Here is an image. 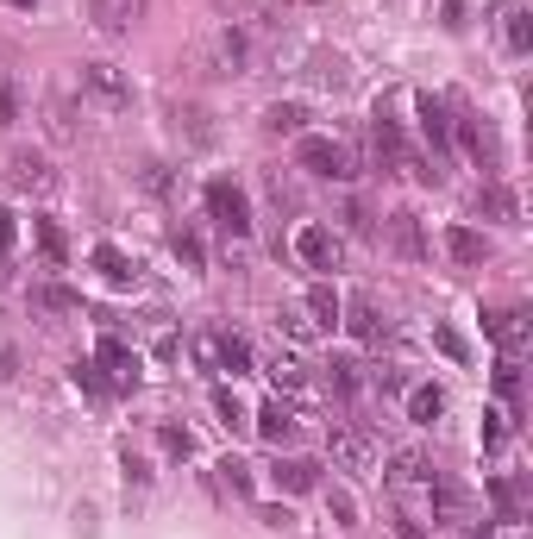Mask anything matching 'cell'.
<instances>
[{
  "label": "cell",
  "instance_id": "obj_1",
  "mask_svg": "<svg viewBox=\"0 0 533 539\" xmlns=\"http://www.w3.org/2000/svg\"><path fill=\"white\" fill-rule=\"evenodd\" d=\"M295 163H301L308 176H327V182H352V176H358V151L345 145V138H301Z\"/></svg>",
  "mask_w": 533,
  "mask_h": 539
},
{
  "label": "cell",
  "instance_id": "obj_48",
  "mask_svg": "<svg viewBox=\"0 0 533 539\" xmlns=\"http://www.w3.org/2000/svg\"><path fill=\"white\" fill-rule=\"evenodd\" d=\"M7 245H13V214L0 207V251H7Z\"/></svg>",
  "mask_w": 533,
  "mask_h": 539
},
{
  "label": "cell",
  "instance_id": "obj_22",
  "mask_svg": "<svg viewBox=\"0 0 533 539\" xmlns=\"http://www.w3.org/2000/svg\"><path fill=\"white\" fill-rule=\"evenodd\" d=\"M270 477L283 483V489H314V483H320V464H308V458H283Z\"/></svg>",
  "mask_w": 533,
  "mask_h": 539
},
{
  "label": "cell",
  "instance_id": "obj_39",
  "mask_svg": "<svg viewBox=\"0 0 533 539\" xmlns=\"http://www.w3.org/2000/svg\"><path fill=\"white\" fill-rule=\"evenodd\" d=\"M220 477H226V489H233V496H251V464L226 458V464H220Z\"/></svg>",
  "mask_w": 533,
  "mask_h": 539
},
{
  "label": "cell",
  "instance_id": "obj_31",
  "mask_svg": "<svg viewBox=\"0 0 533 539\" xmlns=\"http://www.w3.org/2000/svg\"><path fill=\"white\" fill-rule=\"evenodd\" d=\"M157 439H164V452H170V458H189V452H195V433H189V427H176V420H164V427H157Z\"/></svg>",
  "mask_w": 533,
  "mask_h": 539
},
{
  "label": "cell",
  "instance_id": "obj_8",
  "mask_svg": "<svg viewBox=\"0 0 533 539\" xmlns=\"http://www.w3.org/2000/svg\"><path fill=\"white\" fill-rule=\"evenodd\" d=\"M327 452L345 464V471H377V445H370L358 427H345V420H333V427H327Z\"/></svg>",
  "mask_w": 533,
  "mask_h": 539
},
{
  "label": "cell",
  "instance_id": "obj_42",
  "mask_svg": "<svg viewBox=\"0 0 533 539\" xmlns=\"http://www.w3.org/2000/svg\"><path fill=\"white\" fill-rule=\"evenodd\" d=\"M508 44H515V51H527V44H533V26H527V13H521V7L508 13Z\"/></svg>",
  "mask_w": 533,
  "mask_h": 539
},
{
  "label": "cell",
  "instance_id": "obj_3",
  "mask_svg": "<svg viewBox=\"0 0 533 539\" xmlns=\"http://www.w3.org/2000/svg\"><path fill=\"white\" fill-rule=\"evenodd\" d=\"M82 88L101 113H132V82L120 63H82Z\"/></svg>",
  "mask_w": 533,
  "mask_h": 539
},
{
  "label": "cell",
  "instance_id": "obj_7",
  "mask_svg": "<svg viewBox=\"0 0 533 539\" xmlns=\"http://www.w3.org/2000/svg\"><path fill=\"white\" fill-rule=\"evenodd\" d=\"M95 364L107 370V383H113V389H132V383H138V370H145V364H138V351H132L120 333H101V345H95Z\"/></svg>",
  "mask_w": 533,
  "mask_h": 539
},
{
  "label": "cell",
  "instance_id": "obj_5",
  "mask_svg": "<svg viewBox=\"0 0 533 539\" xmlns=\"http://www.w3.org/2000/svg\"><path fill=\"white\" fill-rule=\"evenodd\" d=\"M7 182H13L19 195H51V189H57V170H51V157H44V151L19 145V151L7 157Z\"/></svg>",
  "mask_w": 533,
  "mask_h": 539
},
{
  "label": "cell",
  "instance_id": "obj_38",
  "mask_svg": "<svg viewBox=\"0 0 533 539\" xmlns=\"http://www.w3.org/2000/svg\"><path fill=\"white\" fill-rule=\"evenodd\" d=\"M327 508L339 514L345 527H358V502H352V489H339V483H333V489H327Z\"/></svg>",
  "mask_w": 533,
  "mask_h": 539
},
{
  "label": "cell",
  "instance_id": "obj_4",
  "mask_svg": "<svg viewBox=\"0 0 533 539\" xmlns=\"http://www.w3.org/2000/svg\"><path fill=\"white\" fill-rule=\"evenodd\" d=\"M427 496H433V514H439V521H452L458 533H477V502H471V489H465V483H452V477H427Z\"/></svg>",
  "mask_w": 533,
  "mask_h": 539
},
{
  "label": "cell",
  "instance_id": "obj_45",
  "mask_svg": "<svg viewBox=\"0 0 533 539\" xmlns=\"http://www.w3.org/2000/svg\"><path fill=\"white\" fill-rule=\"evenodd\" d=\"M483 420H490V427H483V445H490V452H496V445L508 439V427H502V414H483Z\"/></svg>",
  "mask_w": 533,
  "mask_h": 539
},
{
  "label": "cell",
  "instance_id": "obj_41",
  "mask_svg": "<svg viewBox=\"0 0 533 539\" xmlns=\"http://www.w3.org/2000/svg\"><path fill=\"white\" fill-rule=\"evenodd\" d=\"M433 345H439V351H446V358H452V364H465V358H471V345H465V339H458V333H452V326H439V333H433Z\"/></svg>",
  "mask_w": 533,
  "mask_h": 539
},
{
  "label": "cell",
  "instance_id": "obj_29",
  "mask_svg": "<svg viewBox=\"0 0 533 539\" xmlns=\"http://www.w3.org/2000/svg\"><path fill=\"white\" fill-rule=\"evenodd\" d=\"M76 389L88 395V402H107V395H113V383H107L101 364H76Z\"/></svg>",
  "mask_w": 533,
  "mask_h": 539
},
{
  "label": "cell",
  "instance_id": "obj_49",
  "mask_svg": "<svg viewBox=\"0 0 533 539\" xmlns=\"http://www.w3.org/2000/svg\"><path fill=\"white\" fill-rule=\"evenodd\" d=\"M13 7H38V0H13Z\"/></svg>",
  "mask_w": 533,
  "mask_h": 539
},
{
  "label": "cell",
  "instance_id": "obj_35",
  "mask_svg": "<svg viewBox=\"0 0 533 539\" xmlns=\"http://www.w3.org/2000/svg\"><path fill=\"white\" fill-rule=\"evenodd\" d=\"M308 76H314V82H333V88H345V57H327V51H320Z\"/></svg>",
  "mask_w": 533,
  "mask_h": 539
},
{
  "label": "cell",
  "instance_id": "obj_11",
  "mask_svg": "<svg viewBox=\"0 0 533 539\" xmlns=\"http://www.w3.org/2000/svg\"><path fill=\"white\" fill-rule=\"evenodd\" d=\"M295 257L308 270H339V239H333L327 226H301L295 232Z\"/></svg>",
  "mask_w": 533,
  "mask_h": 539
},
{
  "label": "cell",
  "instance_id": "obj_46",
  "mask_svg": "<svg viewBox=\"0 0 533 539\" xmlns=\"http://www.w3.org/2000/svg\"><path fill=\"white\" fill-rule=\"evenodd\" d=\"M396 533H402V539H433L421 521H414V514H396Z\"/></svg>",
  "mask_w": 533,
  "mask_h": 539
},
{
  "label": "cell",
  "instance_id": "obj_47",
  "mask_svg": "<svg viewBox=\"0 0 533 539\" xmlns=\"http://www.w3.org/2000/svg\"><path fill=\"white\" fill-rule=\"evenodd\" d=\"M13 370H19V358H13V351H7V345H0V383H7V377H13Z\"/></svg>",
  "mask_w": 533,
  "mask_h": 539
},
{
  "label": "cell",
  "instance_id": "obj_9",
  "mask_svg": "<svg viewBox=\"0 0 533 539\" xmlns=\"http://www.w3.org/2000/svg\"><path fill=\"white\" fill-rule=\"evenodd\" d=\"M339 320L352 326L358 345H383V333H389V320L377 314V301H370V295H345V301H339Z\"/></svg>",
  "mask_w": 533,
  "mask_h": 539
},
{
  "label": "cell",
  "instance_id": "obj_15",
  "mask_svg": "<svg viewBox=\"0 0 533 539\" xmlns=\"http://www.w3.org/2000/svg\"><path fill=\"white\" fill-rule=\"evenodd\" d=\"M383 477H389V489H427L433 471H427V458H421V452H396Z\"/></svg>",
  "mask_w": 533,
  "mask_h": 539
},
{
  "label": "cell",
  "instance_id": "obj_33",
  "mask_svg": "<svg viewBox=\"0 0 533 539\" xmlns=\"http://www.w3.org/2000/svg\"><path fill=\"white\" fill-rule=\"evenodd\" d=\"M38 251H44V264H63V257H69V245H63V232H57L51 220H38Z\"/></svg>",
  "mask_w": 533,
  "mask_h": 539
},
{
  "label": "cell",
  "instance_id": "obj_12",
  "mask_svg": "<svg viewBox=\"0 0 533 539\" xmlns=\"http://www.w3.org/2000/svg\"><path fill=\"white\" fill-rule=\"evenodd\" d=\"M483 333H490L508 358H515V351H527V339H533V326H527V314L521 308H496L490 320H483Z\"/></svg>",
  "mask_w": 533,
  "mask_h": 539
},
{
  "label": "cell",
  "instance_id": "obj_19",
  "mask_svg": "<svg viewBox=\"0 0 533 539\" xmlns=\"http://www.w3.org/2000/svg\"><path fill=\"white\" fill-rule=\"evenodd\" d=\"M389 239H396V251H402V257H421V251H427V239H421V220H414L408 207H402V214H389Z\"/></svg>",
  "mask_w": 533,
  "mask_h": 539
},
{
  "label": "cell",
  "instance_id": "obj_20",
  "mask_svg": "<svg viewBox=\"0 0 533 539\" xmlns=\"http://www.w3.org/2000/svg\"><path fill=\"white\" fill-rule=\"evenodd\" d=\"M301 314H308V326H339V295H333L327 283H314V289H308V308H301Z\"/></svg>",
  "mask_w": 533,
  "mask_h": 539
},
{
  "label": "cell",
  "instance_id": "obj_16",
  "mask_svg": "<svg viewBox=\"0 0 533 539\" xmlns=\"http://www.w3.org/2000/svg\"><path fill=\"white\" fill-rule=\"evenodd\" d=\"M258 433H264L270 445H289V439H295V408H283V395L258 408Z\"/></svg>",
  "mask_w": 533,
  "mask_h": 539
},
{
  "label": "cell",
  "instance_id": "obj_36",
  "mask_svg": "<svg viewBox=\"0 0 533 539\" xmlns=\"http://www.w3.org/2000/svg\"><path fill=\"white\" fill-rule=\"evenodd\" d=\"M458 138H465V151H471V157H490V151H496V145H490V132H483L477 120H458Z\"/></svg>",
  "mask_w": 533,
  "mask_h": 539
},
{
  "label": "cell",
  "instance_id": "obj_18",
  "mask_svg": "<svg viewBox=\"0 0 533 539\" xmlns=\"http://www.w3.org/2000/svg\"><path fill=\"white\" fill-rule=\"evenodd\" d=\"M32 308L38 314H82V295L76 289H57V283H38L32 289Z\"/></svg>",
  "mask_w": 533,
  "mask_h": 539
},
{
  "label": "cell",
  "instance_id": "obj_17",
  "mask_svg": "<svg viewBox=\"0 0 533 539\" xmlns=\"http://www.w3.org/2000/svg\"><path fill=\"white\" fill-rule=\"evenodd\" d=\"M446 251L458 257V264H483V257H490V239L471 232V226H452V232H446Z\"/></svg>",
  "mask_w": 533,
  "mask_h": 539
},
{
  "label": "cell",
  "instance_id": "obj_24",
  "mask_svg": "<svg viewBox=\"0 0 533 539\" xmlns=\"http://www.w3.org/2000/svg\"><path fill=\"white\" fill-rule=\"evenodd\" d=\"M220 339H226L220 326H201V333L189 339V351H195V364H201V370H220ZM220 377H226V370H220Z\"/></svg>",
  "mask_w": 533,
  "mask_h": 539
},
{
  "label": "cell",
  "instance_id": "obj_27",
  "mask_svg": "<svg viewBox=\"0 0 533 539\" xmlns=\"http://www.w3.org/2000/svg\"><path fill=\"white\" fill-rule=\"evenodd\" d=\"M327 383H333V395H358V389H364L358 358H333V364H327Z\"/></svg>",
  "mask_w": 533,
  "mask_h": 539
},
{
  "label": "cell",
  "instance_id": "obj_32",
  "mask_svg": "<svg viewBox=\"0 0 533 539\" xmlns=\"http://www.w3.org/2000/svg\"><path fill=\"white\" fill-rule=\"evenodd\" d=\"M270 383H276V389H289V395H295L301 383H308V370H301L295 358H270Z\"/></svg>",
  "mask_w": 533,
  "mask_h": 539
},
{
  "label": "cell",
  "instance_id": "obj_34",
  "mask_svg": "<svg viewBox=\"0 0 533 539\" xmlns=\"http://www.w3.org/2000/svg\"><path fill=\"white\" fill-rule=\"evenodd\" d=\"M276 326H283L289 339H314V326H308V314H301V308H289V301H283V308H276Z\"/></svg>",
  "mask_w": 533,
  "mask_h": 539
},
{
  "label": "cell",
  "instance_id": "obj_37",
  "mask_svg": "<svg viewBox=\"0 0 533 539\" xmlns=\"http://www.w3.org/2000/svg\"><path fill=\"white\" fill-rule=\"evenodd\" d=\"M496 395H502V402H515V395H521V370H515V358L496 364Z\"/></svg>",
  "mask_w": 533,
  "mask_h": 539
},
{
  "label": "cell",
  "instance_id": "obj_21",
  "mask_svg": "<svg viewBox=\"0 0 533 539\" xmlns=\"http://www.w3.org/2000/svg\"><path fill=\"white\" fill-rule=\"evenodd\" d=\"M439 414H446V395H439L433 383H421V389L408 395V420H421V427H433Z\"/></svg>",
  "mask_w": 533,
  "mask_h": 539
},
{
  "label": "cell",
  "instance_id": "obj_6",
  "mask_svg": "<svg viewBox=\"0 0 533 539\" xmlns=\"http://www.w3.org/2000/svg\"><path fill=\"white\" fill-rule=\"evenodd\" d=\"M207 69H214V76H245V69H251L245 26H220L214 38H207Z\"/></svg>",
  "mask_w": 533,
  "mask_h": 539
},
{
  "label": "cell",
  "instance_id": "obj_40",
  "mask_svg": "<svg viewBox=\"0 0 533 539\" xmlns=\"http://www.w3.org/2000/svg\"><path fill=\"white\" fill-rule=\"evenodd\" d=\"M301 126V107H283V101H276L270 113H264V132H295Z\"/></svg>",
  "mask_w": 533,
  "mask_h": 539
},
{
  "label": "cell",
  "instance_id": "obj_43",
  "mask_svg": "<svg viewBox=\"0 0 533 539\" xmlns=\"http://www.w3.org/2000/svg\"><path fill=\"white\" fill-rule=\"evenodd\" d=\"M176 257H182L189 270H201V239H195V232H176Z\"/></svg>",
  "mask_w": 533,
  "mask_h": 539
},
{
  "label": "cell",
  "instance_id": "obj_10",
  "mask_svg": "<svg viewBox=\"0 0 533 539\" xmlns=\"http://www.w3.org/2000/svg\"><path fill=\"white\" fill-rule=\"evenodd\" d=\"M88 19H95V32L126 38L138 19H145V0H88Z\"/></svg>",
  "mask_w": 533,
  "mask_h": 539
},
{
  "label": "cell",
  "instance_id": "obj_14",
  "mask_svg": "<svg viewBox=\"0 0 533 539\" xmlns=\"http://www.w3.org/2000/svg\"><path fill=\"white\" fill-rule=\"evenodd\" d=\"M414 113H421V132H427V145H433V170H439V157H446V145H452L446 101H439V95H421V101H414Z\"/></svg>",
  "mask_w": 533,
  "mask_h": 539
},
{
  "label": "cell",
  "instance_id": "obj_2",
  "mask_svg": "<svg viewBox=\"0 0 533 539\" xmlns=\"http://www.w3.org/2000/svg\"><path fill=\"white\" fill-rule=\"evenodd\" d=\"M207 214L220 220V232H233V239H251V226H258V220H251V201H245V189L233 176L207 182Z\"/></svg>",
  "mask_w": 533,
  "mask_h": 539
},
{
  "label": "cell",
  "instance_id": "obj_23",
  "mask_svg": "<svg viewBox=\"0 0 533 539\" xmlns=\"http://www.w3.org/2000/svg\"><path fill=\"white\" fill-rule=\"evenodd\" d=\"M483 214H496V220H508V226H521V201H515V189L490 182V189H483Z\"/></svg>",
  "mask_w": 533,
  "mask_h": 539
},
{
  "label": "cell",
  "instance_id": "obj_13",
  "mask_svg": "<svg viewBox=\"0 0 533 539\" xmlns=\"http://www.w3.org/2000/svg\"><path fill=\"white\" fill-rule=\"evenodd\" d=\"M95 270L107 276V289H138V283H145L138 257H126L120 245H95Z\"/></svg>",
  "mask_w": 533,
  "mask_h": 539
},
{
  "label": "cell",
  "instance_id": "obj_30",
  "mask_svg": "<svg viewBox=\"0 0 533 539\" xmlns=\"http://www.w3.org/2000/svg\"><path fill=\"white\" fill-rule=\"evenodd\" d=\"M490 496H496V514H502V521H521V489L508 483V477L490 483Z\"/></svg>",
  "mask_w": 533,
  "mask_h": 539
},
{
  "label": "cell",
  "instance_id": "obj_26",
  "mask_svg": "<svg viewBox=\"0 0 533 539\" xmlns=\"http://www.w3.org/2000/svg\"><path fill=\"white\" fill-rule=\"evenodd\" d=\"M220 370H226V377H245V370H251V345H245L239 333L220 339Z\"/></svg>",
  "mask_w": 533,
  "mask_h": 539
},
{
  "label": "cell",
  "instance_id": "obj_25",
  "mask_svg": "<svg viewBox=\"0 0 533 539\" xmlns=\"http://www.w3.org/2000/svg\"><path fill=\"white\" fill-rule=\"evenodd\" d=\"M214 414H220V427H226V433H245V427H251V414L239 408V395H233V389H214Z\"/></svg>",
  "mask_w": 533,
  "mask_h": 539
},
{
  "label": "cell",
  "instance_id": "obj_28",
  "mask_svg": "<svg viewBox=\"0 0 533 539\" xmlns=\"http://www.w3.org/2000/svg\"><path fill=\"white\" fill-rule=\"evenodd\" d=\"M176 132H189V145H214V126L201 107H176Z\"/></svg>",
  "mask_w": 533,
  "mask_h": 539
},
{
  "label": "cell",
  "instance_id": "obj_44",
  "mask_svg": "<svg viewBox=\"0 0 533 539\" xmlns=\"http://www.w3.org/2000/svg\"><path fill=\"white\" fill-rule=\"evenodd\" d=\"M120 464H126V483H151V464H145V458H138V452H132V445H126V452H120Z\"/></svg>",
  "mask_w": 533,
  "mask_h": 539
}]
</instances>
